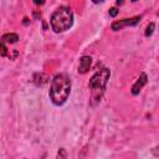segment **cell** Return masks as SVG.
I'll return each mask as SVG.
<instances>
[{"instance_id": "obj_1", "label": "cell", "mask_w": 159, "mask_h": 159, "mask_svg": "<svg viewBox=\"0 0 159 159\" xmlns=\"http://www.w3.org/2000/svg\"><path fill=\"white\" fill-rule=\"evenodd\" d=\"M71 92V81L66 75H56L50 87V99L55 106H62Z\"/></svg>"}, {"instance_id": "obj_2", "label": "cell", "mask_w": 159, "mask_h": 159, "mask_svg": "<svg viewBox=\"0 0 159 159\" xmlns=\"http://www.w3.org/2000/svg\"><path fill=\"white\" fill-rule=\"evenodd\" d=\"M109 76H111V72L108 68H101L91 77L88 87L91 89V103L92 104H96L101 101L106 84L109 80Z\"/></svg>"}, {"instance_id": "obj_3", "label": "cell", "mask_w": 159, "mask_h": 159, "mask_svg": "<svg viewBox=\"0 0 159 159\" xmlns=\"http://www.w3.org/2000/svg\"><path fill=\"white\" fill-rule=\"evenodd\" d=\"M50 24H51L52 30L55 32H57V34L68 30L73 24V14H72L71 9L66 7V6L58 7L52 14Z\"/></svg>"}, {"instance_id": "obj_4", "label": "cell", "mask_w": 159, "mask_h": 159, "mask_svg": "<svg viewBox=\"0 0 159 159\" xmlns=\"http://www.w3.org/2000/svg\"><path fill=\"white\" fill-rule=\"evenodd\" d=\"M140 19H142V16H134V17H130V19H123V20H119V21H114V22H112L111 29L113 31H119V30H122L125 26H134V25H137L140 21Z\"/></svg>"}, {"instance_id": "obj_5", "label": "cell", "mask_w": 159, "mask_h": 159, "mask_svg": "<svg viewBox=\"0 0 159 159\" xmlns=\"http://www.w3.org/2000/svg\"><path fill=\"white\" fill-rule=\"evenodd\" d=\"M147 80H148L147 75L145 73H142L139 76V78L135 81V83L132 86V94H138L140 92V89L144 87V84L147 83Z\"/></svg>"}, {"instance_id": "obj_6", "label": "cell", "mask_w": 159, "mask_h": 159, "mask_svg": "<svg viewBox=\"0 0 159 159\" xmlns=\"http://www.w3.org/2000/svg\"><path fill=\"white\" fill-rule=\"evenodd\" d=\"M92 63V58L89 56H82L80 60V66H78V72L80 73H86L88 72L89 67Z\"/></svg>"}, {"instance_id": "obj_7", "label": "cell", "mask_w": 159, "mask_h": 159, "mask_svg": "<svg viewBox=\"0 0 159 159\" xmlns=\"http://www.w3.org/2000/svg\"><path fill=\"white\" fill-rule=\"evenodd\" d=\"M17 40H19V35L17 34H12V32L5 34L1 37V42H5V43H15Z\"/></svg>"}, {"instance_id": "obj_8", "label": "cell", "mask_w": 159, "mask_h": 159, "mask_svg": "<svg viewBox=\"0 0 159 159\" xmlns=\"http://www.w3.org/2000/svg\"><path fill=\"white\" fill-rule=\"evenodd\" d=\"M154 27H155L154 22H150V24L147 26V30H145V36H150V35L153 34V31H154Z\"/></svg>"}, {"instance_id": "obj_9", "label": "cell", "mask_w": 159, "mask_h": 159, "mask_svg": "<svg viewBox=\"0 0 159 159\" xmlns=\"http://www.w3.org/2000/svg\"><path fill=\"white\" fill-rule=\"evenodd\" d=\"M117 14H118V10H117L116 7H112V9H109V15H111V16H113V17H114Z\"/></svg>"}, {"instance_id": "obj_10", "label": "cell", "mask_w": 159, "mask_h": 159, "mask_svg": "<svg viewBox=\"0 0 159 159\" xmlns=\"http://www.w3.org/2000/svg\"><path fill=\"white\" fill-rule=\"evenodd\" d=\"M34 2L36 5H43L45 4V0H34Z\"/></svg>"}, {"instance_id": "obj_11", "label": "cell", "mask_w": 159, "mask_h": 159, "mask_svg": "<svg viewBox=\"0 0 159 159\" xmlns=\"http://www.w3.org/2000/svg\"><path fill=\"white\" fill-rule=\"evenodd\" d=\"M92 1H93L94 4H99V2H102L103 0H92Z\"/></svg>"}, {"instance_id": "obj_12", "label": "cell", "mask_w": 159, "mask_h": 159, "mask_svg": "<svg viewBox=\"0 0 159 159\" xmlns=\"http://www.w3.org/2000/svg\"><path fill=\"white\" fill-rule=\"evenodd\" d=\"M123 4V0H117V5H122Z\"/></svg>"}, {"instance_id": "obj_13", "label": "cell", "mask_w": 159, "mask_h": 159, "mask_svg": "<svg viewBox=\"0 0 159 159\" xmlns=\"http://www.w3.org/2000/svg\"><path fill=\"white\" fill-rule=\"evenodd\" d=\"M132 1H133V2H135V1H138V0H132Z\"/></svg>"}, {"instance_id": "obj_14", "label": "cell", "mask_w": 159, "mask_h": 159, "mask_svg": "<svg viewBox=\"0 0 159 159\" xmlns=\"http://www.w3.org/2000/svg\"><path fill=\"white\" fill-rule=\"evenodd\" d=\"M158 14H159V12H158Z\"/></svg>"}]
</instances>
